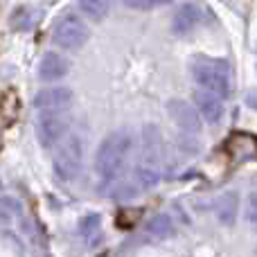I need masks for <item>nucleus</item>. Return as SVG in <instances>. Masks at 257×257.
I'll return each instance as SVG.
<instances>
[{
	"label": "nucleus",
	"mask_w": 257,
	"mask_h": 257,
	"mask_svg": "<svg viewBox=\"0 0 257 257\" xmlns=\"http://www.w3.org/2000/svg\"><path fill=\"white\" fill-rule=\"evenodd\" d=\"M70 117L63 115V111H41V117L36 120V136L43 149H52L54 145L68 136Z\"/></svg>",
	"instance_id": "nucleus-6"
},
{
	"label": "nucleus",
	"mask_w": 257,
	"mask_h": 257,
	"mask_svg": "<svg viewBox=\"0 0 257 257\" xmlns=\"http://www.w3.org/2000/svg\"><path fill=\"white\" fill-rule=\"evenodd\" d=\"M88 39H90L88 25H86L77 14H66V16H61L54 23L52 41L59 48L68 50V52H75V50L84 48Z\"/></svg>",
	"instance_id": "nucleus-4"
},
{
	"label": "nucleus",
	"mask_w": 257,
	"mask_h": 257,
	"mask_svg": "<svg viewBox=\"0 0 257 257\" xmlns=\"http://www.w3.org/2000/svg\"><path fill=\"white\" fill-rule=\"evenodd\" d=\"M158 160H160V138L158 128L147 124L145 126V145H142V163L136 169V176L142 187H151L158 183Z\"/></svg>",
	"instance_id": "nucleus-5"
},
{
	"label": "nucleus",
	"mask_w": 257,
	"mask_h": 257,
	"mask_svg": "<svg viewBox=\"0 0 257 257\" xmlns=\"http://www.w3.org/2000/svg\"><path fill=\"white\" fill-rule=\"evenodd\" d=\"M190 72L201 88L219 95L221 99L232 93V72L226 59H199L190 66Z\"/></svg>",
	"instance_id": "nucleus-2"
},
{
	"label": "nucleus",
	"mask_w": 257,
	"mask_h": 257,
	"mask_svg": "<svg viewBox=\"0 0 257 257\" xmlns=\"http://www.w3.org/2000/svg\"><path fill=\"white\" fill-rule=\"evenodd\" d=\"M174 221L169 214L160 212V214H154V217L147 221V235L154 237V239H169L174 235Z\"/></svg>",
	"instance_id": "nucleus-13"
},
{
	"label": "nucleus",
	"mask_w": 257,
	"mask_h": 257,
	"mask_svg": "<svg viewBox=\"0 0 257 257\" xmlns=\"http://www.w3.org/2000/svg\"><path fill=\"white\" fill-rule=\"evenodd\" d=\"M199 23H201V9L192 3L181 5V7L176 9V14H174V18H172V34L185 36V34H190Z\"/></svg>",
	"instance_id": "nucleus-10"
},
{
	"label": "nucleus",
	"mask_w": 257,
	"mask_h": 257,
	"mask_svg": "<svg viewBox=\"0 0 257 257\" xmlns=\"http://www.w3.org/2000/svg\"><path fill=\"white\" fill-rule=\"evenodd\" d=\"M133 136L126 131H115L108 133L102 140V145L97 147V154H95V172L99 178L104 181H111L117 174L124 169L126 160L133 154Z\"/></svg>",
	"instance_id": "nucleus-1"
},
{
	"label": "nucleus",
	"mask_w": 257,
	"mask_h": 257,
	"mask_svg": "<svg viewBox=\"0 0 257 257\" xmlns=\"http://www.w3.org/2000/svg\"><path fill=\"white\" fill-rule=\"evenodd\" d=\"M72 99H75V93L68 86H52L36 93L34 106L39 111H66L72 106Z\"/></svg>",
	"instance_id": "nucleus-8"
},
{
	"label": "nucleus",
	"mask_w": 257,
	"mask_h": 257,
	"mask_svg": "<svg viewBox=\"0 0 257 257\" xmlns=\"http://www.w3.org/2000/svg\"><path fill=\"white\" fill-rule=\"evenodd\" d=\"M16 212H18L16 201L9 199V196H3V199H0V226H7Z\"/></svg>",
	"instance_id": "nucleus-18"
},
{
	"label": "nucleus",
	"mask_w": 257,
	"mask_h": 257,
	"mask_svg": "<svg viewBox=\"0 0 257 257\" xmlns=\"http://www.w3.org/2000/svg\"><path fill=\"white\" fill-rule=\"evenodd\" d=\"M43 3H45V5H54V3H57V0H43Z\"/></svg>",
	"instance_id": "nucleus-21"
},
{
	"label": "nucleus",
	"mask_w": 257,
	"mask_h": 257,
	"mask_svg": "<svg viewBox=\"0 0 257 257\" xmlns=\"http://www.w3.org/2000/svg\"><path fill=\"white\" fill-rule=\"evenodd\" d=\"M99 226H102V217H99V214H86L79 221V232L86 239H90L95 232H99Z\"/></svg>",
	"instance_id": "nucleus-16"
},
{
	"label": "nucleus",
	"mask_w": 257,
	"mask_h": 257,
	"mask_svg": "<svg viewBox=\"0 0 257 257\" xmlns=\"http://www.w3.org/2000/svg\"><path fill=\"white\" fill-rule=\"evenodd\" d=\"M79 9L90 21H104L111 12V0H79Z\"/></svg>",
	"instance_id": "nucleus-14"
},
{
	"label": "nucleus",
	"mask_w": 257,
	"mask_h": 257,
	"mask_svg": "<svg viewBox=\"0 0 257 257\" xmlns=\"http://www.w3.org/2000/svg\"><path fill=\"white\" fill-rule=\"evenodd\" d=\"M214 214H217L219 223L223 226H235L237 214H239V194L235 190L223 192L214 203Z\"/></svg>",
	"instance_id": "nucleus-12"
},
{
	"label": "nucleus",
	"mask_w": 257,
	"mask_h": 257,
	"mask_svg": "<svg viewBox=\"0 0 257 257\" xmlns=\"http://www.w3.org/2000/svg\"><path fill=\"white\" fill-rule=\"evenodd\" d=\"M12 27L14 30H18V32H27V30H32V27L36 25V21H39V14L34 12V9H30V7H16V12L12 14Z\"/></svg>",
	"instance_id": "nucleus-15"
},
{
	"label": "nucleus",
	"mask_w": 257,
	"mask_h": 257,
	"mask_svg": "<svg viewBox=\"0 0 257 257\" xmlns=\"http://www.w3.org/2000/svg\"><path fill=\"white\" fill-rule=\"evenodd\" d=\"M167 113L174 120V124L178 128H183L185 133H201V128H203L199 111H196L192 104H187L185 99H169Z\"/></svg>",
	"instance_id": "nucleus-7"
},
{
	"label": "nucleus",
	"mask_w": 257,
	"mask_h": 257,
	"mask_svg": "<svg viewBox=\"0 0 257 257\" xmlns=\"http://www.w3.org/2000/svg\"><path fill=\"white\" fill-rule=\"evenodd\" d=\"M194 104L199 108V115L203 120H208V124H219V120L223 117V102L219 95L210 93L205 88H199L194 93Z\"/></svg>",
	"instance_id": "nucleus-9"
},
{
	"label": "nucleus",
	"mask_w": 257,
	"mask_h": 257,
	"mask_svg": "<svg viewBox=\"0 0 257 257\" xmlns=\"http://www.w3.org/2000/svg\"><path fill=\"white\" fill-rule=\"evenodd\" d=\"M246 221L253 228H257V192L250 194L248 201H246Z\"/></svg>",
	"instance_id": "nucleus-19"
},
{
	"label": "nucleus",
	"mask_w": 257,
	"mask_h": 257,
	"mask_svg": "<svg viewBox=\"0 0 257 257\" xmlns=\"http://www.w3.org/2000/svg\"><path fill=\"white\" fill-rule=\"evenodd\" d=\"M246 104H248L253 111H257V90H248V93H246Z\"/></svg>",
	"instance_id": "nucleus-20"
},
{
	"label": "nucleus",
	"mask_w": 257,
	"mask_h": 257,
	"mask_svg": "<svg viewBox=\"0 0 257 257\" xmlns=\"http://www.w3.org/2000/svg\"><path fill=\"white\" fill-rule=\"evenodd\" d=\"M120 5H124L126 9H138V12H149V9L163 7V5H169L172 0H117Z\"/></svg>",
	"instance_id": "nucleus-17"
},
{
	"label": "nucleus",
	"mask_w": 257,
	"mask_h": 257,
	"mask_svg": "<svg viewBox=\"0 0 257 257\" xmlns=\"http://www.w3.org/2000/svg\"><path fill=\"white\" fill-rule=\"evenodd\" d=\"M70 63L61 57L59 52H45L39 63V77L43 81H59L68 75Z\"/></svg>",
	"instance_id": "nucleus-11"
},
{
	"label": "nucleus",
	"mask_w": 257,
	"mask_h": 257,
	"mask_svg": "<svg viewBox=\"0 0 257 257\" xmlns=\"http://www.w3.org/2000/svg\"><path fill=\"white\" fill-rule=\"evenodd\" d=\"M81 163H84V142L79 136L68 133L54 154V172L61 181H72L79 174Z\"/></svg>",
	"instance_id": "nucleus-3"
}]
</instances>
